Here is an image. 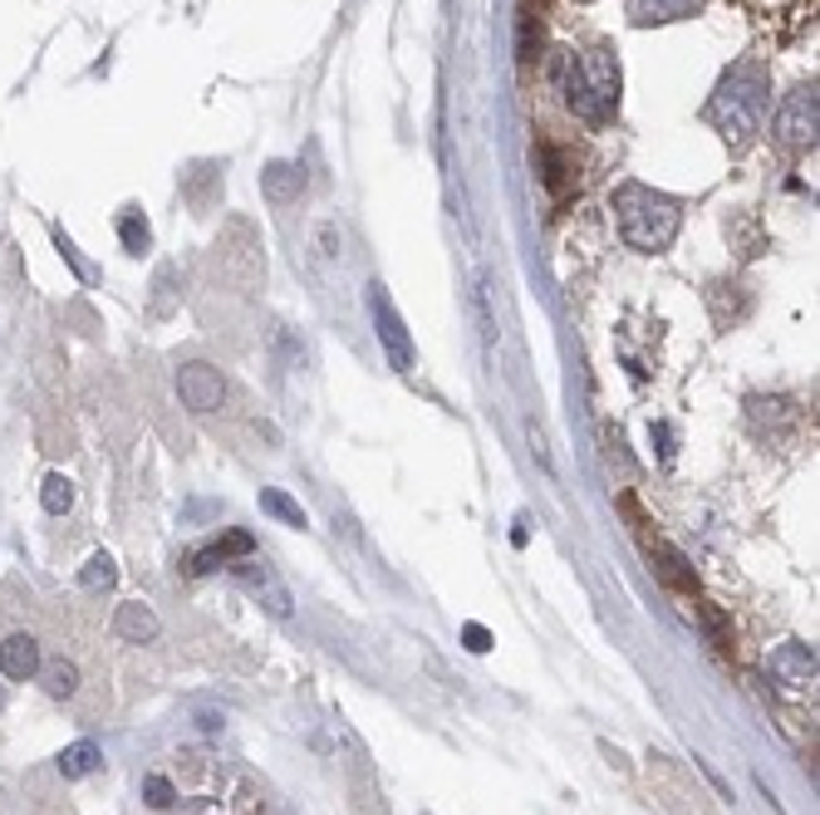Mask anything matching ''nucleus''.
Listing matches in <instances>:
<instances>
[{"label":"nucleus","instance_id":"obj_4","mask_svg":"<svg viewBox=\"0 0 820 815\" xmlns=\"http://www.w3.org/2000/svg\"><path fill=\"white\" fill-rule=\"evenodd\" d=\"M614 212H619V231L624 241L634 246V251H668L683 226V207L678 197H668V192H654L644 183H624L619 192H614Z\"/></svg>","mask_w":820,"mask_h":815},{"label":"nucleus","instance_id":"obj_26","mask_svg":"<svg viewBox=\"0 0 820 815\" xmlns=\"http://www.w3.org/2000/svg\"><path fill=\"white\" fill-rule=\"evenodd\" d=\"M119 236H123V246H129L133 256H143V251H147V241H153V231H147L143 212H123V221H119Z\"/></svg>","mask_w":820,"mask_h":815},{"label":"nucleus","instance_id":"obj_28","mask_svg":"<svg viewBox=\"0 0 820 815\" xmlns=\"http://www.w3.org/2000/svg\"><path fill=\"white\" fill-rule=\"evenodd\" d=\"M157 296H153V314H157V320H163V314H173V296H167V290H173V266H163V270H157Z\"/></svg>","mask_w":820,"mask_h":815},{"label":"nucleus","instance_id":"obj_5","mask_svg":"<svg viewBox=\"0 0 820 815\" xmlns=\"http://www.w3.org/2000/svg\"><path fill=\"white\" fill-rule=\"evenodd\" d=\"M216 256H222V276L232 280L236 290H256L266 280V246H260L256 226L246 217H232L216 241Z\"/></svg>","mask_w":820,"mask_h":815},{"label":"nucleus","instance_id":"obj_21","mask_svg":"<svg viewBox=\"0 0 820 815\" xmlns=\"http://www.w3.org/2000/svg\"><path fill=\"white\" fill-rule=\"evenodd\" d=\"M40 683L50 698H74L79 693V668L70 659H54V663H40Z\"/></svg>","mask_w":820,"mask_h":815},{"label":"nucleus","instance_id":"obj_20","mask_svg":"<svg viewBox=\"0 0 820 815\" xmlns=\"http://www.w3.org/2000/svg\"><path fill=\"white\" fill-rule=\"evenodd\" d=\"M310 251L325 260V266H335L339 256H345V226H339L335 217H325V221H315L310 226Z\"/></svg>","mask_w":820,"mask_h":815},{"label":"nucleus","instance_id":"obj_12","mask_svg":"<svg viewBox=\"0 0 820 815\" xmlns=\"http://www.w3.org/2000/svg\"><path fill=\"white\" fill-rule=\"evenodd\" d=\"M232 570L242 575V580H246L256 595L266 590V609H270V615H280V619L290 615V595H286V585H280L276 575H270V565H266V560H256V550H250V556H242V560H232Z\"/></svg>","mask_w":820,"mask_h":815},{"label":"nucleus","instance_id":"obj_9","mask_svg":"<svg viewBox=\"0 0 820 815\" xmlns=\"http://www.w3.org/2000/svg\"><path fill=\"white\" fill-rule=\"evenodd\" d=\"M177 393H182V403H187L192 413H216V407L226 403L222 373H216L212 364H202V359H192V364L177 369Z\"/></svg>","mask_w":820,"mask_h":815},{"label":"nucleus","instance_id":"obj_2","mask_svg":"<svg viewBox=\"0 0 820 815\" xmlns=\"http://www.w3.org/2000/svg\"><path fill=\"white\" fill-rule=\"evenodd\" d=\"M173 786L177 801L187 796V806L197 815H266V796H260L256 781L207 752H182Z\"/></svg>","mask_w":820,"mask_h":815},{"label":"nucleus","instance_id":"obj_30","mask_svg":"<svg viewBox=\"0 0 820 815\" xmlns=\"http://www.w3.org/2000/svg\"><path fill=\"white\" fill-rule=\"evenodd\" d=\"M40 815H74V811L64 806V801H54V806H40Z\"/></svg>","mask_w":820,"mask_h":815},{"label":"nucleus","instance_id":"obj_11","mask_svg":"<svg viewBox=\"0 0 820 815\" xmlns=\"http://www.w3.org/2000/svg\"><path fill=\"white\" fill-rule=\"evenodd\" d=\"M771 673H777L786 688H801V693L811 688L816 693V649H806V643H796V639L781 643V649L771 653Z\"/></svg>","mask_w":820,"mask_h":815},{"label":"nucleus","instance_id":"obj_19","mask_svg":"<svg viewBox=\"0 0 820 815\" xmlns=\"http://www.w3.org/2000/svg\"><path fill=\"white\" fill-rule=\"evenodd\" d=\"M99 762H104V752H99L94 742H74L60 752V776L64 781H84L89 772H99Z\"/></svg>","mask_w":820,"mask_h":815},{"label":"nucleus","instance_id":"obj_17","mask_svg":"<svg viewBox=\"0 0 820 815\" xmlns=\"http://www.w3.org/2000/svg\"><path fill=\"white\" fill-rule=\"evenodd\" d=\"M708 0H629V20L634 25H668V20H688Z\"/></svg>","mask_w":820,"mask_h":815},{"label":"nucleus","instance_id":"obj_6","mask_svg":"<svg viewBox=\"0 0 820 815\" xmlns=\"http://www.w3.org/2000/svg\"><path fill=\"white\" fill-rule=\"evenodd\" d=\"M648 791H654V806L664 815H713L708 796L693 786V776L674 766L664 752H648Z\"/></svg>","mask_w":820,"mask_h":815},{"label":"nucleus","instance_id":"obj_29","mask_svg":"<svg viewBox=\"0 0 820 815\" xmlns=\"http://www.w3.org/2000/svg\"><path fill=\"white\" fill-rule=\"evenodd\" d=\"M462 639H467V649H472V653H486V649H492V633H486L482 625H467Z\"/></svg>","mask_w":820,"mask_h":815},{"label":"nucleus","instance_id":"obj_27","mask_svg":"<svg viewBox=\"0 0 820 815\" xmlns=\"http://www.w3.org/2000/svg\"><path fill=\"white\" fill-rule=\"evenodd\" d=\"M526 437H531V457H535V462H541V472H545V477H555V457H551V437H545V427H541V423H535V417H531V423H526Z\"/></svg>","mask_w":820,"mask_h":815},{"label":"nucleus","instance_id":"obj_13","mask_svg":"<svg viewBox=\"0 0 820 815\" xmlns=\"http://www.w3.org/2000/svg\"><path fill=\"white\" fill-rule=\"evenodd\" d=\"M40 643L30 639V633H6L0 639V673L16 678V683H25V678L40 673Z\"/></svg>","mask_w":820,"mask_h":815},{"label":"nucleus","instance_id":"obj_22","mask_svg":"<svg viewBox=\"0 0 820 815\" xmlns=\"http://www.w3.org/2000/svg\"><path fill=\"white\" fill-rule=\"evenodd\" d=\"M260 512L276 516V520H286V526H295V530L310 526V520H305V506L295 502V496L280 492V486H266V492H260Z\"/></svg>","mask_w":820,"mask_h":815},{"label":"nucleus","instance_id":"obj_7","mask_svg":"<svg viewBox=\"0 0 820 815\" xmlns=\"http://www.w3.org/2000/svg\"><path fill=\"white\" fill-rule=\"evenodd\" d=\"M816 109H820L816 84H796L777 104V113H771V138L791 153L816 148Z\"/></svg>","mask_w":820,"mask_h":815},{"label":"nucleus","instance_id":"obj_8","mask_svg":"<svg viewBox=\"0 0 820 815\" xmlns=\"http://www.w3.org/2000/svg\"><path fill=\"white\" fill-rule=\"evenodd\" d=\"M535 173H541V187L551 192L555 202H565L580 187V157L565 148V143L535 138Z\"/></svg>","mask_w":820,"mask_h":815},{"label":"nucleus","instance_id":"obj_18","mask_svg":"<svg viewBox=\"0 0 820 815\" xmlns=\"http://www.w3.org/2000/svg\"><path fill=\"white\" fill-rule=\"evenodd\" d=\"M222 173H226L222 163H197L187 177H182V192H187V202H192L197 212H207L212 202L222 197Z\"/></svg>","mask_w":820,"mask_h":815},{"label":"nucleus","instance_id":"obj_3","mask_svg":"<svg viewBox=\"0 0 820 815\" xmlns=\"http://www.w3.org/2000/svg\"><path fill=\"white\" fill-rule=\"evenodd\" d=\"M767 70H761L757 60H742L737 70L722 74V84L713 89L708 109H703V118L713 123L717 133H722L732 148H742L751 133L761 128V113H767Z\"/></svg>","mask_w":820,"mask_h":815},{"label":"nucleus","instance_id":"obj_10","mask_svg":"<svg viewBox=\"0 0 820 815\" xmlns=\"http://www.w3.org/2000/svg\"><path fill=\"white\" fill-rule=\"evenodd\" d=\"M369 310H373V324H379V339H383V349H389L393 369L408 373V369H413V344H408V330H403V320H398L393 300L383 296V286L369 290Z\"/></svg>","mask_w":820,"mask_h":815},{"label":"nucleus","instance_id":"obj_23","mask_svg":"<svg viewBox=\"0 0 820 815\" xmlns=\"http://www.w3.org/2000/svg\"><path fill=\"white\" fill-rule=\"evenodd\" d=\"M40 506H44L50 516H64V512L74 506V482L64 477V472H50V477L40 482Z\"/></svg>","mask_w":820,"mask_h":815},{"label":"nucleus","instance_id":"obj_14","mask_svg":"<svg viewBox=\"0 0 820 815\" xmlns=\"http://www.w3.org/2000/svg\"><path fill=\"white\" fill-rule=\"evenodd\" d=\"M256 550V540L246 536V530H226L216 546H207V550H197V556L187 560V575H207V570H216V565H232V560H242V556H250Z\"/></svg>","mask_w":820,"mask_h":815},{"label":"nucleus","instance_id":"obj_24","mask_svg":"<svg viewBox=\"0 0 820 815\" xmlns=\"http://www.w3.org/2000/svg\"><path fill=\"white\" fill-rule=\"evenodd\" d=\"M113 580H119V570H113V556H104V550L89 556V565L79 570V585H84V590H109Z\"/></svg>","mask_w":820,"mask_h":815},{"label":"nucleus","instance_id":"obj_31","mask_svg":"<svg viewBox=\"0 0 820 815\" xmlns=\"http://www.w3.org/2000/svg\"><path fill=\"white\" fill-rule=\"evenodd\" d=\"M0 712H6V683H0Z\"/></svg>","mask_w":820,"mask_h":815},{"label":"nucleus","instance_id":"obj_16","mask_svg":"<svg viewBox=\"0 0 820 815\" xmlns=\"http://www.w3.org/2000/svg\"><path fill=\"white\" fill-rule=\"evenodd\" d=\"M260 192H266V202H276V207H290L305 192V167L300 163H270L266 173H260Z\"/></svg>","mask_w":820,"mask_h":815},{"label":"nucleus","instance_id":"obj_15","mask_svg":"<svg viewBox=\"0 0 820 815\" xmlns=\"http://www.w3.org/2000/svg\"><path fill=\"white\" fill-rule=\"evenodd\" d=\"M157 615L147 605H139V599H129V605L113 609V633H119L123 643H153L157 639Z\"/></svg>","mask_w":820,"mask_h":815},{"label":"nucleus","instance_id":"obj_1","mask_svg":"<svg viewBox=\"0 0 820 815\" xmlns=\"http://www.w3.org/2000/svg\"><path fill=\"white\" fill-rule=\"evenodd\" d=\"M551 79L561 89L565 109L575 118H585L590 128H605L614 118V109H619V60H614L605 44H595V50H575V44L555 50Z\"/></svg>","mask_w":820,"mask_h":815},{"label":"nucleus","instance_id":"obj_25","mask_svg":"<svg viewBox=\"0 0 820 815\" xmlns=\"http://www.w3.org/2000/svg\"><path fill=\"white\" fill-rule=\"evenodd\" d=\"M143 801L153 811H173L177 806V786H173V776H143Z\"/></svg>","mask_w":820,"mask_h":815}]
</instances>
